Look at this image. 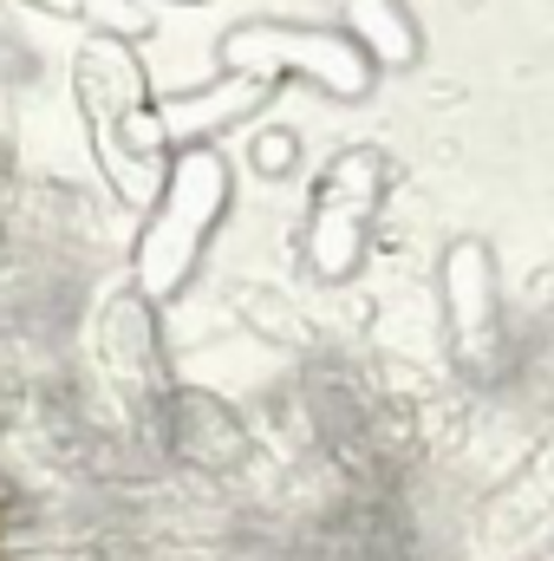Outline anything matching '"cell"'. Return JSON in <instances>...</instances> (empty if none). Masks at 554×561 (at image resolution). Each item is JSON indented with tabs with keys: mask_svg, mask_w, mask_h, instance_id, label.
Here are the masks:
<instances>
[{
	"mask_svg": "<svg viewBox=\"0 0 554 561\" xmlns=\"http://www.w3.org/2000/svg\"><path fill=\"white\" fill-rule=\"evenodd\" d=\"M353 20H366V33L379 26V33H385V53H392V59H412V33L399 26L405 13H399L392 0H353Z\"/></svg>",
	"mask_w": 554,
	"mask_h": 561,
	"instance_id": "1",
	"label": "cell"
}]
</instances>
